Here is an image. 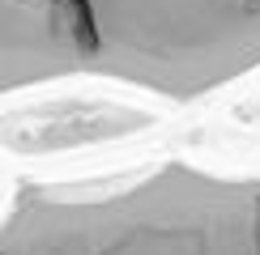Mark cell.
I'll return each mask as SVG.
<instances>
[{
	"label": "cell",
	"mask_w": 260,
	"mask_h": 255,
	"mask_svg": "<svg viewBox=\"0 0 260 255\" xmlns=\"http://www.w3.org/2000/svg\"><path fill=\"white\" fill-rule=\"evenodd\" d=\"M0 255H260V179L167 162L111 191L26 187Z\"/></svg>",
	"instance_id": "2"
},
{
	"label": "cell",
	"mask_w": 260,
	"mask_h": 255,
	"mask_svg": "<svg viewBox=\"0 0 260 255\" xmlns=\"http://www.w3.org/2000/svg\"><path fill=\"white\" fill-rule=\"evenodd\" d=\"M260 68V0H0V94L107 77L197 102Z\"/></svg>",
	"instance_id": "1"
}]
</instances>
